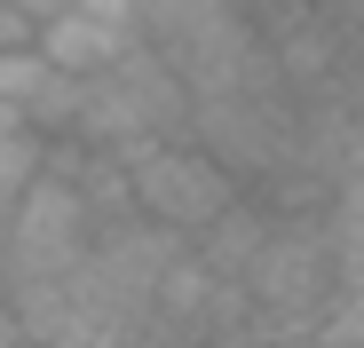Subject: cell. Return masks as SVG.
I'll return each mask as SVG.
<instances>
[{
  "label": "cell",
  "instance_id": "7a4b0ae2",
  "mask_svg": "<svg viewBox=\"0 0 364 348\" xmlns=\"http://www.w3.org/2000/svg\"><path fill=\"white\" fill-rule=\"evenodd\" d=\"M135 40V24H111V16H95V9H80V0H55V9L32 24V48L48 55L55 72H72V80H87V72H103L119 48Z\"/></svg>",
  "mask_w": 364,
  "mask_h": 348
},
{
  "label": "cell",
  "instance_id": "6da1fadb",
  "mask_svg": "<svg viewBox=\"0 0 364 348\" xmlns=\"http://www.w3.org/2000/svg\"><path fill=\"white\" fill-rule=\"evenodd\" d=\"M127 158V206L159 229H174V238H191V229H206L230 198H237V174L198 143V135H151Z\"/></svg>",
  "mask_w": 364,
  "mask_h": 348
},
{
  "label": "cell",
  "instance_id": "3957f363",
  "mask_svg": "<svg viewBox=\"0 0 364 348\" xmlns=\"http://www.w3.org/2000/svg\"><path fill=\"white\" fill-rule=\"evenodd\" d=\"M40 135L32 127H9V135H0V198H16L24 183H32V174H40Z\"/></svg>",
  "mask_w": 364,
  "mask_h": 348
}]
</instances>
